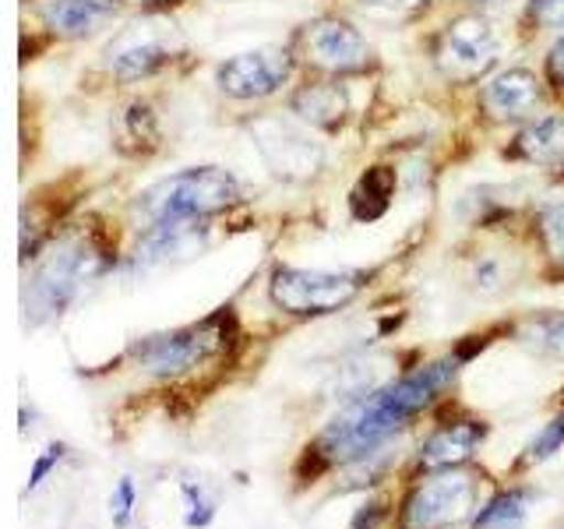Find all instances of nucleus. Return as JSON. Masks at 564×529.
<instances>
[{"label":"nucleus","instance_id":"obj_1","mask_svg":"<svg viewBox=\"0 0 564 529\" xmlns=\"http://www.w3.org/2000/svg\"><path fill=\"white\" fill-rule=\"evenodd\" d=\"M452 378L455 360H434L410 370L392 385L352 396L346 410L314 441V449L325 455V463H352V458L370 455L395 431H402L420 410H427Z\"/></svg>","mask_w":564,"mask_h":529},{"label":"nucleus","instance_id":"obj_2","mask_svg":"<svg viewBox=\"0 0 564 529\" xmlns=\"http://www.w3.org/2000/svg\"><path fill=\"white\" fill-rule=\"evenodd\" d=\"M240 198L234 173L219 166H194L152 184L138 198V212L149 226L155 223H202L205 216L229 208Z\"/></svg>","mask_w":564,"mask_h":529},{"label":"nucleus","instance_id":"obj_3","mask_svg":"<svg viewBox=\"0 0 564 529\" xmlns=\"http://www.w3.org/2000/svg\"><path fill=\"white\" fill-rule=\"evenodd\" d=\"M476 505V476L463 466H448L420 481L402 501L405 529H441L466 519Z\"/></svg>","mask_w":564,"mask_h":529},{"label":"nucleus","instance_id":"obj_4","mask_svg":"<svg viewBox=\"0 0 564 529\" xmlns=\"http://www.w3.org/2000/svg\"><path fill=\"white\" fill-rule=\"evenodd\" d=\"M251 138H254L258 155L264 159V166H269L279 181H290V184L311 181L325 163L322 145H317L304 128H296L290 117L272 114V117L254 120Z\"/></svg>","mask_w":564,"mask_h":529},{"label":"nucleus","instance_id":"obj_5","mask_svg":"<svg viewBox=\"0 0 564 529\" xmlns=\"http://www.w3.org/2000/svg\"><path fill=\"white\" fill-rule=\"evenodd\" d=\"M296 57L328 75H357L375 64L367 40L343 18H317L296 35Z\"/></svg>","mask_w":564,"mask_h":529},{"label":"nucleus","instance_id":"obj_6","mask_svg":"<svg viewBox=\"0 0 564 529\" xmlns=\"http://www.w3.org/2000/svg\"><path fill=\"white\" fill-rule=\"evenodd\" d=\"M275 307L290 314H332L360 293V279L346 272L279 269L269 287Z\"/></svg>","mask_w":564,"mask_h":529},{"label":"nucleus","instance_id":"obj_7","mask_svg":"<svg viewBox=\"0 0 564 529\" xmlns=\"http://www.w3.org/2000/svg\"><path fill=\"white\" fill-rule=\"evenodd\" d=\"M96 272V255L88 247H61L50 261L40 264L32 287L25 293V311L32 317L40 314H57L78 287Z\"/></svg>","mask_w":564,"mask_h":529},{"label":"nucleus","instance_id":"obj_8","mask_svg":"<svg viewBox=\"0 0 564 529\" xmlns=\"http://www.w3.org/2000/svg\"><path fill=\"white\" fill-rule=\"evenodd\" d=\"M219 346H223L219 322H208V325L181 328L170 335H152V339H145L134 353L141 367L152 370V375H176V370L205 360L208 353H216Z\"/></svg>","mask_w":564,"mask_h":529},{"label":"nucleus","instance_id":"obj_9","mask_svg":"<svg viewBox=\"0 0 564 529\" xmlns=\"http://www.w3.org/2000/svg\"><path fill=\"white\" fill-rule=\"evenodd\" d=\"M290 53L286 50H251L237 53L219 67V88L234 99H261L272 96L290 78Z\"/></svg>","mask_w":564,"mask_h":529},{"label":"nucleus","instance_id":"obj_10","mask_svg":"<svg viewBox=\"0 0 564 529\" xmlns=\"http://www.w3.org/2000/svg\"><path fill=\"white\" fill-rule=\"evenodd\" d=\"M494 29L484 22V18L466 14L458 22L448 25V32L441 35L437 43V64L445 75L452 78H476L494 64Z\"/></svg>","mask_w":564,"mask_h":529},{"label":"nucleus","instance_id":"obj_11","mask_svg":"<svg viewBox=\"0 0 564 529\" xmlns=\"http://www.w3.org/2000/svg\"><path fill=\"white\" fill-rule=\"evenodd\" d=\"M173 53V40L155 25H131L106 53V64L117 78H145L155 67H163Z\"/></svg>","mask_w":564,"mask_h":529},{"label":"nucleus","instance_id":"obj_12","mask_svg":"<svg viewBox=\"0 0 564 529\" xmlns=\"http://www.w3.org/2000/svg\"><path fill=\"white\" fill-rule=\"evenodd\" d=\"M536 102H540V82L525 67L501 71L484 88V110L494 120H522L525 114L536 110Z\"/></svg>","mask_w":564,"mask_h":529},{"label":"nucleus","instance_id":"obj_13","mask_svg":"<svg viewBox=\"0 0 564 529\" xmlns=\"http://www.w3.org/2000/svg\"><path fill=\"white\" fill-rule=\"evenodd\" d=\"M487 438V428L476 420L466 423H448V428H437L427 441H423L420 463L431 469H448V466H463L466 458L476 452V445Z\"/></svg>","mask_w":564,"mask_h":529},{"label":"nucleus","instance_id":"obj_14","mask_svg":"<svg viewBox=\"0 0 564 529\" xmlns=\"http://www.w3.org/2000/svg\"><path fill=\"white\" fill-rule=\"evenodd\" d=\"M40 11L50 29L64 35H85L102 25V18L113 11V0H43Z\"/></svg>","mask_w":564,"mask_h":529},{"label":"nucleus","instance_id":"obj_15","mask_svg":"<svg viewBox=\"0 0 564 529\" xmlns=\"http://www.w3.org/2000/svg\"><path fill=\"white\" fill-rule=\"evenodd\" d=\"M349 110V96L343 85H332V82H317L300 88L293 96V114L304 117L307 123H317V128H335Z\"/></svg>","mask_w":564,"mask_h":529},{"label":"nucleus","instance_id":"obj_16","mask_svg":"<svg viewBox=\"0 0 564 529\" xmlns=\"http://www.w3.org/2000/svg\"><path fill=\"white\" fill-rule=\"evenodd\" d=\"M516 152L536 166H564V120L543 117L516 138Z\"/></svg>","mask_w":564,"mask_h":529},{"label":"nucleus","instance_id":"obj_17","mask_svg":"<svg viewBox=\"0 0 564 529\" xmlns=\"http://www.w3.org/2000/svg\"><path fill=\"white\" fill-rule=\"evenodd\" d=\"M519 343L540 353V357L564 360V311H536L522 317Z\"/></svg>","mask_w":564,"mask_h":529},{"label":"nucleus","instance_id":"obj_18","mask_svg":"<svg viewBox=\"0 0 564 529\" xmlns=\"http://www.w3.org/2000/svg\"><path fill=\"white\" fill-rule=\"evenodd\" d=\"M529 501H533V494L522 487L498 490L480 511H476L473 529H519L529 516Z\"/></svg>","mask_w":564,"mask_h":529},{"label":"nucleus","instance_id":"obj_19","mask_svg":"<svg viewBox=\"0 0 564 529\" xmlns=\"http://www.w3.org/2000/svg\"><path fill=\"white\" fill-rule=\"evenodd\" d=\"M540 234L551 247L554 261L564 264V191H551L540 205Z\"/></svg>","mask_w":564,"mask_h":529},{"label":"nucleus","instance_id":"obj_20","mask_svg":"<svg viewBox=\"0 0 564 529\" xmlns=\"http://www.w3.org/2000/svg\"><path fill=\"white\" fill-rule=\"evenodd\" d=\"M561 445H564V417L543 423V431L533 438V445H529L525 463H543V458H551Z\"/></svg>","mask_w":564,"mask_h":529},{"label":"nucleus","instance_id":"obj_21","mask_svg":"<svg viewBox=\"0 0 564 529\" xmlns=\"http://www.w3.org/2000/svg\"><path fill=\"white\" fill-rule=\"evenodd\" d=\"M184 501H187V511H184V522L191 529H202L212 522V516H216V508H212V501L205 498V494L194 487V484H184Z\"/></svg>","mask_w":564,"mask_h":529},{"label":"nucleus","instance_id":"obj_22","mask_svg":"<svg viewBox=\"0 0 564 529\" xmlns=\"http://www.w3.org/2000/svg\"><path fill=\"white\" fill-rule=\"evenodd\" d=\"M529 14L536 25L564 29V0H529Z\"/></svg>","mask_w":564,"mask_h":529},{"label":"nucleus","instance_id":"obj_23","mask_svg":"<svg viewBox=\"0 0 564 529\" xmlns=\"http://www.w3.org/2000/svg\"><path fill=\"white\" fill-rule=\"evenodd\" d=\"M131 508H134V484H131V476H123V481L117 484V490H113V498H110L113 522L128 526L131 522Z\"/></svg>","mask_w":564,"mask_h":529},{"label":"nucleus","instance_id":"obj_24","mask_svg":"<svg viewBox=\"0 0 564 529\" xmlns=\"http://www.w3.org/2000/svg\"><path fill=\"white\" fill-rule=\"evenodd\" d=\"M61 455H64L61 445H50L40 458H35V466H32V473H29V487H25V490H35V487H40V484H43V476L61 463Z\"/></svg>","mask_w":564,"mask_h":529},{"label":"nucleus","instance_id":"obj_25","mask_svg":"<svg viewBox=\"0 0 564 529\" xmlns=\"http://www.w3.org/2000/svg\"><path fill=\"white\" fill-rule=\"evenodd\" d=\"M381 519H384V505H381V501L364 505V508H360V516L352 519V529H375Z\"/></svg>","mask_w":564,"mask_h":529},{"label":"nucleus","instance_id":"obj_26","mask_svg":"<svg viewBox=\"0 0 564 529\" xmlns=\"http://www.w3.org/2000/svg\"><path fill=\"white\" fill-rule=\"evenodd\" d=\"M375 8H392V11H416V8H427L434 0H367Z\"/></svg>","mask_w":564,"mask_h":529},{"label":"nucleus","instance_id":"obj_27","mask_svg":"<svg viewBox=\"0 0 564 529\" xmlns=\"http://www.w3.org/2000/svg\"><path fill=\"white\" fill-rule=\"evenodd\" d=\"M551 75L564 85V40L554 46V53H551Z\"/></svg>","mask_w":564,"mask_h":529},{"label":"nucleus","instance_id":"obj_28","mask_svg":"<svg viewBox=\"0 0 564 529\" xmlns=\"http://www.w3.org/2000/svg\"><path fill=\"white\" fill-rule=\"evenodd\" d=\"M476 4H498V0H476Z\"/></svg>","mask_w":564,"mask_h":529},{"label":"nucleus","instance_id":"obj_29","mask_svg":"<svg viewBox=\"0 0 564 529\" xmlns=\"http://www.w3.org/2000/svg\"><path fill=\"white\" fill-rule=\"evenodd\" d=\"M561 170H564V166H561Z\"/></svg>","mask_w":564,"mask_h":529}]
</instances>
